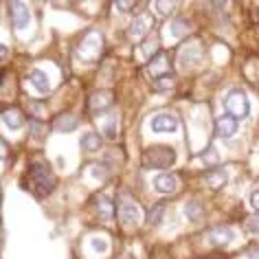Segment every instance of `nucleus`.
I'll return each instance as SVG.
<instances>
[{
    "label": "nucleus",
    "mask_w": 259,
    "mask_h": 259,
    "mask_svg": "<svg viewBox=\"0 0 259 259\" xmlns=\"http://www.w3.org/2000/svg\"><path fill=\"white\" fill-rule=\"evenodd\" d=\"M99 123H101L103 137L110 139V141H114V139H116V116H114V114H108V116H103Z\"/></svg>",
    "instance_id": "22"
},
{
    "label": "nucleus",
    "mask_w": 259,
    "mask_h": 259,
    "mask_svg": "<svg viewBox=\"0 0 259 259\" xmlns=\"http://www.w3.org/2000/svg\"><path fill=\"white\" fill-rule=\"evenodd\" d=\"M174 160H176V152L171 147H165V145H156V147H150L145 154H143V165L145 167H169Z\"/></svg>",
    "instance_id": "3"
},
{
    "label": "nucleus",
    "mask_w": 259,
    "mask_h": 259,
    "mask_svg": "<svg viewBox=\"0 0 259 259\" xmlns=\"http://www.w3.org/2000/svg\"><path fill=\"white\" fill-rule=\"evenodd\" d=\"M90 248H93L95 252H106L108 250V239L99 237V235L93 237V239H90Z\"/></svg>",
    "instance_id": "28"
},
{
    "label": "nucleus",
    "mask_w": 259,
    "mask_h": 259,
    "mask_svg": "<svg viewBox=\"0 0 259 259\" xmlns=\"http://www.w3.org/2000/svg\"><path fill=\"white\" fill-rule=\"evenodd\" d=\"M95 209H97V213H99V215L103 218V220H110V218H112V209H114V206H112V202H110V198L108 196H101V193H99V196H95Z\"/></svg>",
    "instance_id": "18"
},
{
    "label": "nucleus",
    "mask_w": 259,
    "mask_h": 259,
    "mask_svg": "<svg viewBox=\"0 0 259 259\" xmlns=\"http://www.w3.org/2000/svg\"><path fill=\"white\" fill-rule=\"evenodd\" d=\"M202 60V47H200V42H187L185 47H180L178 51V64L183 68H191L196 66V64Z\"/></svg>",
    "instance_id": "7"
},
{
    "label": "nucleus",
    "mask_w": 259,
    "mask_h": 259,
    "mask_svg": "<svg viewBox=\"0 0 259 259\" xmlns=\"http://www.w3.org/2000/svg\"><path fill=\"white\" fill-rule=\"evenodd\" d=\"M156 47H158V37H150V40L141 47V55H143V57H152V60H154V57L158 55L156 51H154Z\"/></svg>",
    "instance_id": "25"
},
{
    "label": "nucleus",
    "mask_w": 259,
    "mask_h": 259,
    "mask_svg": "<svg viewBox=\"0 0 259 259\" xmlns=\"http://www.w3.org/2000/svg\"><path fill=\"white\" fill-rule=\"evenodd\" d=\"M185 215H187V220H191V222H200V220L204 218L202 202H198V200H189L187 206H185Z\"/></svg>",
    "instance_id": "20"
},
{
    "label": "nucleus",
    "mask_w": 259,
    "mask_h": 259,
    "mask_svg": "<svg viewBox=\"0 0 259 259\" xmlns=\"http://www.w3.org/2000/svg\"><path fill=\"white\" fill-rule=\"evenodd\" d=\"M202 160H204L206 165H218L220 163V156H218L215 147H206V150L202 152Z\"/></svg>",
    "instance_id": "29"
},
{
    "label": "nucleus",
    "mask_w": 259,
    "mask_h": 259,
    "mask_svg": "<svg viewBox=\"0 0 259 259\" xmlns=\"http://www.w3.org/2000/svg\"><path fill=\"white\" fill-rule=\"evenodd\" d=\"M0 51H3V60H5V57H7V51H9V49L3 44V47H0Z\"/></svg>",
    "instance_id": "36"
},
{
    "label": "nucleus",
    "mask_w": 259,
    "mask_h": 259,
    "mask_svg": "<svg viewBox=\"0 0 259 259\" xmlns=\"http://www.w3.org/2000/svg\"><path fill=\"white\" fill-rule=\"evenodd\" d=\"M152 185L158 193H174L178 189V178L171 176V174H158Z\"/></svg>",
    "instance_id": "14"
},
{
    "label": "nucleus",
    "mask_w": 259,
    "mask_h": 259,
    "mask_svg": "<svg viewBox=\"0 0 259 259\" xmlns=\"http://www.w3.org/2000/svg\"><path fill=\"white\" fill-rule=\"evenodd\" d=\"M226 180H229V174H226L224 169H213L204 176V183L209 185V189H213V191L222 189V187L226 185Z\"/></svg>",
    "instance_id": "17"
},
{
    "label": "nucleus",
    "mask_w": 259,
    "mask_h": 259,
    "mask_svg": "<svg viewBox=\"0 0 259 259\" xmlns=\"http://www.w3.org/2000/svg\"><path fill=\"white\" fill-rule=\"evenodd\" d=\"M114 101V95L110 93V90H97V93L90 95V110H95V112H99V110H106L110 108V103Z\"/></svg>",
    "instance_id": "13"
},
{
    "label": "nucleus",
    "mask_w": 259,
    "mask_h": 259,
    "mask_svg": "<svg viewBox=\"0 0 259 259\" xmlns=\"http://www.w3.org/2000/svg\"><path fill=\"white\" fill-rule=\"evenodd\" d=\"M224 108L226 112L233 114L235 119H244V116L250 114V103H248V97L242 88H233L224 99Z\"/></svg>",
    "instance_id": "2"
},
{
    "label": "nucleus",
    "mask_w": 259,
    "mask_h": 259,
    "mask_svg": "<svg viewBox=\"0 0 259 259\" xmlns=\"http://www.w3.org/2000/svg\"><path fill=\"white\" fill-rule=\"evenodd\" d=\"M137 5L134 3H114V9L116 11H130V9H134Z\"/></svg>",
    "instance_id": "33"
},
{
    "label": "nucleus",
    "mask_w": 259,
    "mask_h": 259,
    "mask_svg": "<svg viewBox=\"0 0 259 259\" xmlns=\"http://www.w3.org/2000/svg\"><path fill=\"white\" fill-rule=\"evenodd\" d=\"M150 127L156 134H174V132H178L180 121L174 112H156L150 119Z\"/></svg>",
    "instance_id": "5"
},
{
    "label": "nucleus",
    "mask_w": 259,
    "mask_h": 259,
    "mask_svg": "<svg viewBox=\"0 0 259 259\" xmlns=\"http://www.w3.org/2000/svg\"><path fill=\"white\" fill-rule=\"evenodd\" d=\"M156 88H158V90H171V88H174V79H171V77H163V79H156Z\"/></svg>",
    "instance_id": "32"
},
{
    "label": "nucleus",
    "mask_w": 259,
    "mask_h": 259,
    "mask_svg": "<svg viewBox=\"0 0 259 259\" xmlns=\"http://www.w3.org/2000/svg\"><path fill=\"white\" fill-rule=\"evenodd\" d=\"M233 231L226 229V226H213V229L206 233V242L213 248H224V246H229L233 242Z\"/></svg>",
    "instance_id": "8"
},
{
    "label": "nucleus",
    "mask_w": 259,
    "mask_h": 259,
    "mask_svg": "<svg viewBox=\"0 0 259 259\" xmlns=\"http://www.w3.org/2000/svg\"><path fill=\"white\" fill-rule=\"evenodd\" d=\"M246 231L252 233V235H259V213H257L255 218L246 220Z\"/></svg>",
    "instance_id": "31"
},
{
    "label": "nucleus",
    "mask_w": 259,
    "mask_h": 259,
    "mask_svg": "<svg viewBox=\"0 0 259 259\" xmlns=\"http://www.w3.org/2000/svg\"><path fill=\"white\" fill-rule=\"evenodd\" d=\"M147 73H150L152 77H156V79L167 77V73H169V60H167V55L158 53L154 60H150V64H147Z\"/></svg>",
    "instance_id": "11"
},
{
    "label": "nucleus",
    "mask_w": 259,
    "mask_h": 259,
    "mask_svg": "<svg viewBox=\"0 0 259 259\" xmlns=\"http://www.w3.org/2000/svg\"><path fill=\"white\" fill-rule=\"evenodd\" d=\"M250 204H252V209L259 213V189H255L250 193Z\"/></svg>",
    "instance_id": "34"
},
{
    "label": "nucleus",
    "mask_w": 259,
    "mask_h": 259,
    "mask_svg": "<svg viewBox=\"0 0 259 259\" xmlns=\"http://www.w3.org/2000/svg\"><path fill=\"white\" fill-rule=\"evenodd\" d=\"M3 121L9 130H20L24 127V114L18 108H5L3 110Z\"/></svg>",
    "instance_id": "15"
},
{
    "label": "nucleus",
    "mask_w": 259,
    "mask_h": 259,
    "mask_svg": "<svg viewBox=\"0 0 259 259\" xmlns=\"http://www.w3.org/2000/svg\"><path fill=\"white\" fill-rule=\"evenodd\" d=\"M150 29H152V20H150V18L139 16V18H134V20H132L127 33H130L132 40H141V37H145L147 33H150Z\"/></svg>",
    "instance_id": "12"
},
{
    "label": "nucleus",
    "mask_w": 259,
    "mask_h": 259,
    "mask_svg": "<svg viewBox=\"0 0 259 259\" xmlns=\"http://www.w3.org/2000/svg\"><path fill=\"white\" fill-rule=\"evenodd\" d=\"M29 83L33 86L40 95H47L51 93V83H49V77L47 73H42V70H33V73L29 75Z\"/></svg>",
    "instance_id": "16"
},
{
    "label": "nucleus",
    "mask_w": 259,
    "mask_h": 259,
    "mask_svg": "<svg viewBox=\"0 0 259 259\" xmlns=\"http://www.w3.org/2000/svg\"><path fill=\"white\" fill-rule=\"evenodd\" d=\"M53 127L57 130V132H73V130L77 127V119L73 114H60L55 119Z\"/></svg>",
    "instance_id": "21"
},
{
    "label": "nucleus",
    "mask_w": 259,
    "mask_h": 259,
    "mask_svg": "<svg viewBox=\"0 0 259 259\" xmlns=\"http://www.w3.org/2000/svg\"><path fill=\"white\" fill-rule=\"evenodd\" d=\"M44 134H47V127L42 125V121L40 119L31 121V137L33 139H44Z\"/></svg>",
    "instance_id": "27"
},
{
    "label": "nucleus",
    "mask_w": 259,
    "mask_h": 259,
    "mask_svg": "<svg viewBox=\"0 0 259 259\" xmlns=\"http://www.w3.org/2000/svg\"><path fill=\"white\" fill-rule=\"evenodd\" d=\"M79 143H81V147L86 152H97L101 147V137L97 132H88V134H83L81 137Z\"/></svg>",
    "instance_id": "23"
},
{
    "label": "nucleus",
    "mask_w": 259,
    "mask_h": 259,
    "mask_svg": "<svg viewBox=\"0 0 259 259\" xmlns=\"http://www.w3.org/2000/svg\"><path fill=\"white\" fill-rule=\"evenodd\" d=\"M163 215H165V204H154L150 209V213H147V222L152 226H158L163 222Z\"/></svg>",
    "instance_id": "24"
},
{
    "label": "nucleus",
    "mask_w": 259,
    "mask_h": 259,
    "mask_svg": "<svg viewBox=\"0 0 259 259\" xmlns=\"http://www.w3.org/2000/svg\"><path fill=\"white\" fill-rule=\"evenodd\" d=\"M88 169L93 171V176H95L97 180H106V178H108V169H106V167H101V165H90Z\"/></svg>",
    "instance_id": "30"
},
{
    "label": "nucleus",
    "mask_w": 259,
    "mask_h": 259,
    "mask_svg": "<svg viewBox=\"0 0 259 259\" xmlns=\"http://www.w3.org/2000/svg\"><path fill=\"white\" fill-rule=\"evenodd\" d=\"M152 7H154V11H156L160 18H163V16H169L176 5H174V3H152Z\"/></svg>",
    "instance_id": "26"
},
{
    "label": "nucleus",
    "mask_w": 259,
    "mask_h": 259,
    "mask_svg": "<svg viewBox=\"0 0 259 259\" xmlns=\"http://www.w3.org/2000/svg\"><path fill=\"white\" fill-rule=\"evenodd\" d=\"M29 180H31V191L37 198L49 196L55 187V176L51 171V167L47 163H40V160L29 167Z\"/></svg>",
    "instance_id": "1"
},
{
    "label": "nucleus",
    "mask_w": 259,
    "mask_h": 259,
    "mask_svg": "<svg viewBox=\"0 0 259 259\" xmlns=\"http://www.w3.org/2000/svg\"><path fill=\"white\" fill-rule=\"evenodd\" d=\"M187 33H189V22L187 20H183V18H174L169 22V35L174 40H180V37H185Z\"/></svg>",
    "instance_id": "19"
},
{
    "label": "nucleus",
    "mask_w": 259,
    "mask_h": 259,
    "mask_svg": "<svg viewBox=\"0 0 259 259\" xmlns=\"http://www.w3.org/2000/svg\"><path fill=\"white\" fill-rule=\"evenodd\" d=\"M9 11H11V24H14V29L22 31V29L29 27L31 14H29V7L24 3H11L9 5Z\"/></svg>",
    "instance_id": "9"
},
{
    "label": "nucleus",
    "mask_w": 259,
    "mask_h": 259,
    "mask_svg": "<svg viewBox=\"0 0 259 259\" xmlns=\"http://www.w3.org/2000/svg\"><path fill=\"white\" fill-rule=\"evenodd\" d=\"M103 49V40H101V33H97V31H90V33L83 37L79 49H77V55L81 57V60H97Z\"/></svg>",
    "instance_id": "6"
},
{
    "label": "nucleus",
    "mask_w": 259,
    "mask_h": 259,
    "mask_svg": "<svg viewBox=\"0 0 259 259\" xmlns=\"http://www.w3.org/2000/svg\"><path fill=\"white\" fill-rule=\"evenodd\" d=\"M116 213H119L121 224L125 226H137L141 220H143V213H141V206L134 202L130 196H121L119 198V206H116Z\"/></svg>",
    "instance_id": "4"
},
{
    "label": "nucleus",
    "mask_w": 259,
    "mask_h": 259,
    "mask_svg": "<svg viewBox=\"0 0 259 259\" xmlns=\"http://www.w3.org/2000/svg\"><path fill=\"white\" fill-rule=\"evenodd\" d=\"M237 127H239L237 119H235L233 114H229V112L222 114V116H220V119L215 121V130H218V134H220L222 139H231L233 134L237 132Z\"/></svg>",
    "instance_id": "10"
},
{
    "label": "nucleus",
    "mask_w": 259,
    "mask_h": 259,
    "mask_svg": "<svg viewBox=\"0 0 259 259\" xmlns=\"http://www.w3.org/2000/svg\"><path fill=\"white\" fill-rule=\"evenodd\" d=\"M248 259H259V248H255V250H250V255H248Z\"/></svg>",
    "instance_id": "35"
}]
</instances>
